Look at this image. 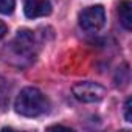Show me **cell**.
<instances>
[{"instance_id": "1", "label": "cell", "mask_w": 132, "mask_h": 132, "mask_svg": "<svg viewBox=\"0 0 132 132\" xmlns=\"http://www.w3.org/2000/svg\"><path fill=\"white\" fill-rule=\"evenodd\" d=\"M48 101L37 87H25L14 101V109L22 117H39L47 110Z\"/></svg>"}, {"instance_id": "2", "label": "cell", "mask_w": 132, "mask_h": 132, "mask_svg": "<svg viewBox=\"0 0 132 132\" xmlns=\"http://www.w3.org/2000/svg\"><path fill=\"white\" fill-rule=\"evenodd\" d=\"M106 23V11L101 5L89 6L79 14V27L87 33L100 31Z\"/></svg>"}, {"instance_id": "3", "label": "cell", "mask_w": 132, "mask_h": 132, "mask_svg": "<svg viewBox=\"0 0 132 132\" xmlns=\"http://www.w3.org/2000/svg\"><path fill=\"white\" fill-rule=\"evenodd\" d=\"M72 92H73V96L81 103H98L106 96V89L92 81L76 82Z\"/></svg>"}, {"instance_id": "4", "label": "cell", "mask_w": 132, "mask_h": 132, "mask_svg": "<svg viewBox=\"0 0 132 132\" xmlns=\"http://www.w3.org/2000/svg\"><path fill=\"white\" fill-rule=\"evenodd\" d=\"M14 50L17 54L22 56H31L34 50V36L30 30H19L17 36L14 39Z\"/></svg>"}, {"instance_id": "5", "label": "cell", "mask_w": 132, "mask_h": 132, "mask_svg": "<svg viewBox=\"0 0 132 132\" xmlns=\"http://www.w3.org/2000/svg\"><path fill=\"white\" fill-rule=\"evenodd\" d=\"M23 11L28 19L45 17L51 14V3L48 0H27Z\"/></svg>"}, {"instance_id": "6", "label": "cell", "mask_w": 132, "mask_h": 132, "mask_svg": "<svg viewBox=\"0 0 132 132\" xmlns=\"http://www.w3.org/2000/svg\"><path fill=\"white\" fill-rule=\"evenodd\" d=\"M118 19L121 22V25L126 30L132 28V3L129 0H123L118 5Z\"/></svg>"}, {"instance_id": "7", "label": "cell", "mask_w": 132, "mask_h": 132, "mask_svg": "<svg viewBox=\"0 0 132 132\" xmlns=\"http://www.w3.org/2000/svg\"><path fill=\"white\" fill-rule=\"evenodd\" d=\"M16 8V0H0V13L2 14H13Z\"/></svg>"}, {"instance_id": "8", "label": "cell", "mask_w": 132, "mask_h": 132, "mask_svg": "<svg viewBox=\"0 0 132 132\" xmlns=\"http://www.w3.org/2000/svg\"><path fill=\"white\" fill-rule=\"evenodd\" d=\"M124 120L126 121H132V100L127 98L126 103H124Z\"/></svg>"}, {"instance_id": "9", "label": "cell", "mask_w": 132, "mask_h": 132, "mask_svg": "<svg viewBox=\"0 0 132 132\" xmlns=\"http://www.w3.org/2000/svg\"><path fill=\"white\" fill-rule=\"evenodd\" d=\"M6 33H8V28H6V25L0 20V40H2L5 36H6Z\"/></svg>"}, {"instance_id": "10", "label": "cell", "mask_w": 132, "mask_h": 132, "mask_svg": "<svg viewBox=\"0 0 132 132\" xmlns=\"http://www.w3.org/2000/svg\"><path fill=\"white\" fill-rule=\"evenodd\" d=\"M3 87H5V81H3V78H2V76H0V93H2Z\"/></svg>"}]
</instances>
